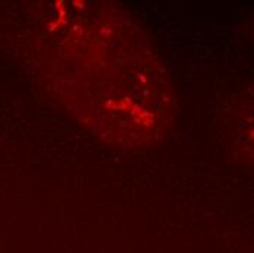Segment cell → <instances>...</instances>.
Returning a JSON list of instances; mask_svg holds the SVG:
<instances>
[{
    "label": "cell",
    "mask_w": 254,
    "mask_h": 253,
    "mask_svg": "<svg viewBox=\"0 0 254 253\" xmlns=\"http://www.w3.org/2000/svg\"><path fill=\"white\" fill-rule=\"evenodd\" d=\"M238 145L243 151H249L254 158V100L247 107L244 105L237 120Z\"/></svg>",
    "instance_id": "cell-1"
}]
</instances>
